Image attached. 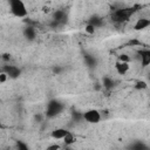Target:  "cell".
I'll return each mask as SVG.
<instances>
[{"label": "cell", "mask_w": 150, "mask_h": 150, "mask_svg": "<svg viewBox=\"0 0 150 150\" xmlns=\"http://www.w3.org/2000/svg\"><path fill=\"white\" fill-rule=\"evenodd\" d=\"M135 8L134 7H121V8H115L111 12V20L116 23H123L125 21H128L131 15L135 13Z\"/></svg>", "instance_id": "obj_1"}, {"label": "cell", "mask_w": 150, "mask_h": 150, "mask_svg": "<svg viewBox=\"0 0 150 150\" xmlns=\"http://www.w3.org/2000/svg\"><path fill=\"white\" fill-rule=\"evenodd\" d=\"M11 13L15 18H26L28 15V8L23 0H7Z\"/></svg>", "instance_id": "obj_2"}, {"label": "cell", "mask_w": 150, "mask_h": 150, "mask_svg": "<svg viewBox=\"0 0 150 150\" xmlns=\"http://www.w3.org/2000/svg\"><path fill=\"white\" fill-rule=\"evenodd\" d=\"M64 110V104L57 100H52L47 103L46 107V116L48 118H54L57 115H60Z\"/></svg>", "instance_id": "obj_3"}, {"label": "cell", "mask_w": 150, "mask_h": 150, "mask_svg": "<svg viewBox=\"0 0 150 150\" xmlns=\"http://www.w3.org/2000/svg\"><path fill=\"white\" fill-rule=\"evenodd\" d=\"M82 118L87 122V123H90V124H97L101 122L102 120V116H101V112L96 109H89L87 111H84L82 114Z\"/></svg>", "instance_id": "obj_4"}, {"label": "cell", "mask_w": 150, "mask_h": 150, "mask_svg": "<svg viewBox=\"0 0 150 150\" xmlns=\"http://www.w3.org/2000/svg\"><path fill=\"white\" fill-rule=\"evenodd\" d=\"M139 62H141V67L142 68H146L150 64V49L149 48H141L137 52Z\"/></svg>", "instance_id": "obj_5"}, {"label": "cell", "mask_w": 150, "mask_h": 150, "mask_svg": "<svg viewBox=\"0 0 150 150\" xmlns=\"http://www.w3.org/2000/svg\"><path fill=\"white\" fill-rule=\"evenodd\" d=\"M1 70L7 74L8 79H18L21 74V69L16 66H13V64H6L2 67Z\"/></svg>", "instance_id": "obj_6"}, {"label": "cell", "mask_w": 150, "mask_h": 150, "mask_svg": "<svg viewBox=\"0 0 150 150\" xmlns=\"http://www.w3.org/2000/svg\"><path fill=\"white\" fill-rule=\"evenodd\" d=\"M115 70L118 75H125L130 70V62H122L117 60L115 62Z\"/></svg>", "instance_id": "obj_7"}, {"label": "cell", "mask_w": 150, "mask_h": 150, "mask_svg": "<svg viewBox=\"0 0 150 150\" xmlns=\"http://www.w3.org/2000/svg\"><path fill=\"white\" fill-rule=\"evenodd\" d=\"M150 26V19L149 18H138L134 23L135 30H144Z\"/></svg>", "instance_id": "obj_8"}, {"label": "cell", "mask_w": 150, "mask_h": 150, "mask_svg": "<svg viewBox=\"0 0 150 150\" xmlns=\"http://www.w3.org/2000/svg\"><path fill=\"white\" fill-rule=\"evenodd\" d=\"M22 34H23V36H25L28 41H34V40L36 39V29H35L34 27H32V26L25 27L23 30H22Z\"/></svg>", "instance_id": "obj_9"}, {"label": "cell", "mask_w": 150, "mask_h": 150, "mask_svg": "<svg viewBox=\"0 0 150 150\" xmlns=\"http://www.w3.org/2000/svg\"><path fill=\"white\" fill-rule=\"evenodd\" d=\"M67 132H68V130L64 128H56L50 132V137L53 139H62Z\"/></svg>", "instance_id": "obj_10"}, {"label": "cell", "mask_w": 150, "mask_h": 150, "mask_svg": "<svg viewBox=\"0 0 150 150\" xmlns=\"http://www.w3.org/2000/svg\"><path fill=\"white\" fill-rule=\"evenodd\" d=\"M66 18H67L66 12L62 9H56L53 13V21H55L56 23H62L66 20Z\"/></svg>", "instance_id": "obj_11"}, {"label": "cell", "mask_w": 150, "mask_h": 150, "mask_svg": "<svg viewBox=\"0 0 150 150\" xmlns=\"http://www.w3.org/2000/svg\"><path fill=\"white\" fill-rule=\"evenodd\" d=\"M87 23L94 26V27L97 29V28L102 27V25H103V18H101V16H98V15H94V16H91V18L88 20Z\"/></svg>", "instance_id": "obj_12"}, {"label": "cell", "mask_w": 150, "mask_h": 150, "mask_svg": "<svg viewBox=\"0 0 150 150\" xmlns=\"http://www.w3.org/2000/svg\"><path fill=\"white\" fill-rule=\"evenodd\" d=\"M62 141H63V143H64L66 145H71V144H74V143H75L76 137H75V135H74L71 131H69V130H68V132H67V134H66V136L62 138Z\"/></svg>", "instance_id": "obj_13"}, {"label": "cell", "mask_w": 150, "mask_h": 150, "mask_svg": "<svg viewBox=\"0 0 150 150\" xmlns=\"http://www.w3.org/2000/svg\"><path fill=\"white\" fill-rule=\"evenodd\" d=\"M102 86H103L104 89L110 90L114 87V80L111 77H109V76H104L103 80H102Z\"/></svg>", "instance_id": "obj_14"}, {"label": "cell", "mask_w": 150, "mask_h": 150, "mask_svg": "<svg viewBox=\"0 0 150 150\" xmlns=\"http://www.w3.org/2000/svg\"><path fill=\"white\" fill-rule=\"evenodd\" d=\"M134 88L137 89V90H144V89H148V83H146L145 81L139 80V81H137V82L135 83Z\"/></svg>", "instance_id": "obj_15"}, {"label": "cell", "mask_w": 150, "mask_h": 150, "mask_svg": "<svg viewBox=\"0 0 150 150\" xmlns=\"http://www.w3.org/2000/svg\"><path fill=\"white\" fill-rule=\"evenodd\" d=\"M84 32H86L87 34H89V35H94V34H95V32H96V28H95L94 26H91V25L87 23V25H86V27H84Z\"/></svg>", "instance_id": "obj_16"}, {"label": "cell", "mask_w": 150, "mask_h": 150, "mask_svg": "<svg viewBox=\"0 0 150 150\" xmlns=\"http://www.w3.org/2000/svg\"><path fill=\"white\" fill-rule=\"evenodd\" d=\"M117 60H120V61H122V62H130V61H131V57H130L128 54L122 53V54H120V55L117 56Z\"/></svg>", "instance_id": "obj_17"}, {"label": "cell", "mask_w": 150, "mask_h": 150, "mask_svg": "<svg viewBox=\"0 0 150 150\" xmlns=\"http://www.w3.org/2000/svg\"><path fill=\"white\" fill-rule=\"evenodd\" d=\"M8 80V76H7V74L5 73V71H0V83H5L6 81Z\"/></svg>", "instance_id": "obj_18"}, {"label": "cell", "mask_w": 150, "mask_h": 150, "mask_svg": "<svg viewBox=\"0 0 150 150\" xmlns=\"http://www.w3.org/2000/svg\"><path fill=\"white\" fill-rule=\"evenodd\" d=\"M16 146H18L19 149H22V150H27V145H26V144H22L21 142H18Z\"/></svg>", "instance_id": "obj_19"}, {"label": "cell", "mask_w": 150, "mask_h": 150, "mask_svg": "<svg viewBox=\"0 0 150 150\" xmlns=\"http://www.w3.org/2000/svg\"><path fill=\"white\" fill-rule=\"evenodd\" d=\"M47 149H48V150H52V149H60V145H59V144H53V145H49Z\"/></svg>", "instance_id": "obj_20"}, {"label": "cell", "mask_w": 150, "mask_h": 150, "mask_svg": "<svg viewBox=\"0 0 150 150\" xmlns=\"http://www.w3.org/2000/svg\"><path fill=\"white\" fill-rule=\"evenodd\" d=\"M1 57H2V60H4V61H9V60H11V56H9L8 54H4Z\"/></svg>", "instance_id": "obj_21"}, {"label": "cell", "mask_w": 150, "mask_h": 150, "mask_svg": "<svg viewBox=\"0 0 150 150\" xmlns=\"http://www.w3.org/2000/svg\"><path fill=\"white\" fill-rule=\"evenodd\" d=\"M2 129H5V125H4V124L0 122V130H2Z\"/></svg>", "instance_id": "obj_22"}, {"label": "cell", "mask_w": 150, "mask_h": 150, "mask_svg": "<svg viewBox=\"0 0 150 150\" xmlns=\"http://www.w3.org/2000/svg\"><path fill=\"white\" fill-rule=\"evenodd\" d=\"M0 71H1V69H0Z\"/></svg>", "instance_id": "obj_23"}]
</instances>
